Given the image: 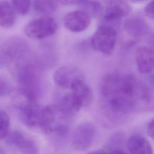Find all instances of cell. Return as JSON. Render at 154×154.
Instances as JSON below:
<instances>
[{
	"label": "cell",
	"instance_id": "4316f807",
	"mask_svg": "<svg viewBox=\"0 0 154 154\" xmlns=\"http://www.w3.org/2000/svg\"><path fill=\"white\" fill-rule=\"evenodd\" d=\"M109 154H127L125 151L120 149H116L112 151Z\"/></svg>",
	"mask_w": 154,
	"mask_h": 154
},
{
	"label": "cell",
	"instance_id": "8992f818",
	"mask_svg": "<svg viewBox=\"0 0 154 154\" xmlns=\"http://www.w3.org/2000/svg\"><path fill=\"white\" fill-rule=\"evenodd\" d=\"M117 32L109 25H101L96 29L91 38L93 48L105 55H111L117 42Z\"/></svg>",
	"mask_w": 154,
	"mask_h": 154
},
{
	"label": "cell",
	"instance_id": "5b68a950",
	"mask_svg": "<svg viewBox=\"0 0 154 154\" xmlns=\"http://www.w3.org/2000/svg\"><path fill=\"white\" fill-rule=\"evenodd\" d=\"M57 29V23L53 17L43 16L27 23L24 27V32L29 37L40 40L54 35Z\"/></svg>",
	"mask_w": 154,
	"mask_h": 154
},
{
	"label": "cell",
	"instance_id": "f1b7e54d",
	"mask_svg": "<svg viewBox=\"0 0 154 154\" xmlns=\"http://www.w3.org/2000/svg\"><path fill=\"white\" fill-rule=\"evenodd\" d=\"M144 1V0H133V2H139V1Z\"/></svg>",
	"mask_w": 154,
	"mask_h": 154
},
{
	"label": "cell",
	"instance_id": "484cf974",
	"mask_svg": "<svg viewBox=\"0 0 154 154\" xmlns=\"http://www.w3.org/2000/svg\"><path fill=\"white\" fill-rule=\"evenodd\" d=\"M87 154H108L105 150H97L88 152Z\"/></svg>",
	"mask_w": 154,
	"mask_h": 154
},
{
	"label": "cell",
	"instance_id": "ac0fdd59",
	"mask_svg": "<svg viewBox=\"0 0 154 154\" xmlns=\"http://www.w3.org/2000/svg\"><path fill=\"white\" fill-rule=\"evenodd\" d=\"M57 105L72 116L78 112L81 108V105L76 100L72 92L61 96L59 99Z\"/></svg>",
	"mask_w": 154,
	"mask_h": 154
},
{
	"label": "cell",
	"instance_id": "3957f363",
	"mask_svg": "<svg viewBox=\"0 0 154 154\" xmlns=\"http://www.w3.org/2000/svg\"><path fill=\"white\" fill-rule=\"evenodd\" d=\"M17 76L20 94L37 100L41 94V79L35 67L31 64H22L18 67Z\"/></svg>",
	"mask_w": 154,
	"mask_h": 154
},
{
	"label": "cell",
	"instance_id": "83f0119b",
	"mask_svg": "<svg viewBox=\"0 0 154 154\" xmlns=\"http://www.w3.org/2000/svg\"><path fill=\"white\" fill-rule=\"evenodd\" d=\"M0 154H5L4 149L1 147V146H0Z\"/></svg>",
	"mask_w": 154,
	"mask_h": 154
},
{
	"label": "cell",
	"instance_id": "e0dca14e",
	"mask_svg": "<svg viewBox=\"0 0 154 154\" xmlns=\"http://www.w3.org/2000/svg\"><path fill=\"white\" fill-rule=\"evenodd\" d=\"M57 0H32L34 10L38 14L48 16L56 11L58 8Z\"/></svg>",
	"mask_w": 154,
	"mask_h": 154
},
{
	"label": "cell",
	"instance_id": "ba28073f",
	"mask_svg": "<svg viewBox=\"0 0 154 154\" xmlns=\"http://www.w3.org/2000/svg\"><path fill=\"white\" fill-rule=\"evenodd\" d=\"M53 79L58 87L67 89L71 88L76 81L84 79V76L78 68L72 66H63L55 71Z\"/></svg>",
	"mask_w": 154,
	"mask_h": 154
},
{
	"label": "cell",
	"instance_id": "44dd1931",
	"mask_svg": "<svg viewBox=\"0 0 154 154\" xmlns=\"http://www.w3.org/2000/svg\"><path fill=\"white\" fill-rule=\"evenodd\" d=\"M11 4L16 13L25 15L30 10L32 1L31 0H12Z\"/></svg>",
	"mask_w": 154,
	"mask_h": 154
},
{
	"label": "cell",
	"instance_id": "2e32d148",
	"mask_svg": "<svg viewBox=\"0 0 154 154\" xmlns=\"http://www.w3.org/2000/svg\"><path fill=\"white\" fill-rule=\"evenodd\" d=\"M16 20V11L12 4L5 1H0V26L8 28Z\"/></svg>",
	"mask_w": 154,
	"mask_h": 154
},
{
	"label": "cell",
	"instance_id": "4fadbf2b",
	"mask_svg": "<svg viewBox=\"0 0 154 154\" xmlns=\"http://www.w3.org/2000/svg\"><path fill=\"white\" fill-rule=\"evenodd\" d=\"M70 89L81 108L86 107L91 103L93 97V92L90 87L84 82V79L76 81Z\"/></svg>",
	"mask_w": 154,
	"mask_h": 154
},
{
	"label": "cell",
	"instance_id": "52a82bcc",
	"mask_svg": "<svg viewBox=\"0 0 154 154\" xmlns=\"http://www.w3.org/2000/svg\"><path fill=\"white\" fill-rule=\"evenodd\" d=\"M96 135V128L92 123L85 122L78 124L72 134V147L78 151L87 150L93 144Z\"/></svg>",
	"mask_w": 154,
	"mask_h": 154
},
{
	"label": "cell",
	"instance_id": "ffe728a7",
	"mask_svg": "<svg viewBox=\"0 0 154 154\" xmlns=\"http://www.w3.org/2000/svg\"><path fill=\"white\" fill-rule=\"evenodd\" d=\"M10 119L7 112L0 110V140L7 137L10 133Z\"/></svg>",
	"mask_w": 154,
	"mask_h": 154
},
{
	"label": "cell",
	"instance_id": "30bf717a",
	"mask_svg": "<svg viewBox=\"0 0 154 154\" xmlns=\"http://www.w3.org/2000/svg\"><path fill=\"white\" fill-rule=\"evenodd\" d=\"M6 138L8 144L14 146L23 154H37L38 152L35 142L20 131H14Z\"/></svg>",
	"mask_w": 154,
	"mask_h": 154
},
{
	"label": "cell",
	"instance_id": "8fae6325",
	"mask_svg": "<svg viewBox=\"0 0 154 154\" xmlns=\"http://www.w3.org/2000/svg\"><path fill=\"white\" fill-rule=\"evenodd\" d=\"M132 11L131 5L125 0H108L104 10V17L113 21L129 16Z\"/></svg>",
	"mask_w": 154,
	"mask_h": 154
},
{
	"label": "cell",
	"instance_id": "f546056e",
	"mask_svg": "<svg viewBox=\"0 0 154 154\" xmlns=\"http://www.w3.org/2000/svg\"><path fill=\"white\" fill-rule=\"evenodd\" d=\"M153 47H154V36H153Z\"/></svg>",
	"mask_w": 154,
	"mask_h": 154
},
{
	"label": "cell",
	"instance_id": "7a4b0ae2",
	"mask_svg": "<svg viewBox=\"0 0 154 154\" xmlns=\"http://www.w3.org/2000/svg\"><path fill=\"white\" fill-rule=\"evenodd\" d=\"M72 117L57 104L49 105L43 108L40 127L46 134L65 137L69 131Z\"/></svg>",
	"mask_w": 154,
	"mask_h": 154
},
{
	"label": "cell",
	"instance_id": "5bb4252c",
	"mask_svg": "<svg viewBox=\"0 0 154 154\" xmlns=\"http://www.w3.org/2000/svg\"><path fill=\"white\" fill-rule=\"evenodd\" d=\"M127 148L130 154H153L152 146L143 135L135 134L127 141Z\"/></svg>",
	"mask_w": 154,
	"mask_h": 154
},
{
	"label": "cell",
	"instance_id": "9a60e30c",
	"mask_svg": "<svg viewBox=\"0 0 154 154\" xmlns=\"http://www.w3.org/2000/svg\"><path fill=\"white\" fill-rule=\"evenodd\" d=\"M125 31L129 35L138 37L144 34L147 29L145 21L140 16H134L127 19L124 23Z\"/></svg>",
	"mask_w": 154,
	"mask_h": 154
},
{
	"label": "cell",
	"instance_id": "9c48e42d",
	"mask_svg": "<svg viewBox=\"0 0 154 154\" xmlns=\"http://www.w3.org/2000/svg\"><path fill=\"white\" fill-rule=\"evenodd\" d=\"M91 17L82 10L72 11L64 16L63 23L64 26L73 32L85 31L90 26Z\"/></svg>",
	"mask_w": 154,
	"mask_h": 154
},
{
	"label": "cell",
	"instance_id": "277c9868",
	"mask_svg": "<svg viewBox=\"0 0 154 154\" xmlns=\"http://www.w3.org/2000/svg\"><path fill=\"white\" fill-rule=\"evenodd\" d=\"M22 95V94H21ZM20 121L29 128L39 126L41 122L43 108L37 100L28 99L22 95L15 102Z\"/></svg>",
	"mask_w": 154,
	"mask_h": 154
},
{
	"label": "cell",
	"instance_id": "7402d4cb",
	"mask_svg": "<svg viewBox=\"0 0 154 154\" xmlns=\"http://www.w3.org/2000/svg\"><path fill=\"white\" fill-rule=\"evenodd\" d=\"M12 91L13 87L10 82L6 78L0 76V97L10 95Z\"/></svg>",
	"mask_w": 154,
	"mask_h": 154
},
{
	"label": "cell",
	"instance_id": "6da1fadb",
	"mask_svg": "<svg viewBox=\"0 0 154 154\" xmlns=\"http://www.w3.org/2000/svg\"><path fill=\"white\" fill-rule=\"evenodd\" d=\"M100 91L106 109L113 116L131 112L138 100L146 101L149 94L148 87L132 75L111 72L101 82Z\"/></svg>",
	"mask_w": 154,
	"mask_h": 154
},
{
	"label": "cell",
	"instance_id": "d6986e66",
	"mask_svg": "<svg viewBox=\"0 0 154 154\" xmlns=\"http://www.w3.org/2000/svg\"><path fill=\"white\" fill-rule=\"evenodd\" d=\"M79 4L82 7V10L88 13L91 17H99L103 11V7L102 4L94 0H82Z\"/></svg>",
	"mask_w": 154,
	"mask_h": 154
},
{
	"label": "cell",
	"instance_id": "cb8c5ba5",
	"mask_svg": "<svg viewBox=\"0 0 154 154\" xmlns=\"http://www.w3.org/2000/svg\"><path fill=\"white\" fill-rule=\"evenodd\" d=\"M147 133L149 136L154 141V118L152 119L148 124Z\"/></svg>",
	"mask_w": 154,
	"mask_h": 154
},
{
	"label": "cell",
	"instance_id": "d4e9b609",
	"mask_svg": "<svg viewBox=\"0 0 154 154\" xmlns=\"http://www.w3.org/2000/svg\"><path fill=\"white\" fill-rule=\"evenodd\" d=\"M82 0H57V2L63 5H67L75 4H79Z\"/></svg>",
	"mask_w": 154,
	"mask_h": 154
},
{
	"label": "cell",
	"instance_id": "4dcf8cb0",
	"mask_svg": "<svg viewBox=\"0 0 154 154\" xmlns=\"http://www.w3.org/2000/svg\"><path fill=\"white\" fill-rule=\"evenodd\" d=\"M129 1H131V2H133V0H129Z\"/></svg>",
	"mask_w": 154,
	"mask_h": 154
},
{
	"label": "cell",
	"instance_id": "603a6c76",
	"mask_svg": "<svg viewBox=\"0 0 154 154\" xmlns=\"http://www.w3.org/2000/svg\"><path fill=\"white\" fill-rule=\"evenodd\" d=\"M144 13L148 17L154 19V1H150L147 4L144 8Z\"/></svg>",
	"mask_w": 154,
	"mask_h": 154
},
{
	"label": "cell",
	"instance_id": "7c38bea8",
	"mask_svg": "<svg viewBox=\"0 0 154 154\" xmlns=\"http://www.w3.org/2000/svg\"><path fill=\"white\" fill-rule=\"evenodd\" d=\"M135 60L138 71L148 74L154 70V49L146 46L137 48L135 52Z\"/></svg>",
	"mask_w": 154,
	"mask_h": 154
}]
</instances>
